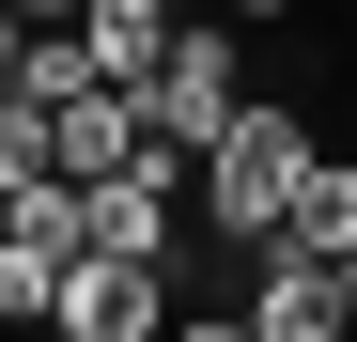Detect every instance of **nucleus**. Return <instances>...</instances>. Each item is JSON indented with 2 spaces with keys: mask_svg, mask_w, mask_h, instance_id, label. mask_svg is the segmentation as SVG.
I'll return each instance as SVG.
<instances>
[{
  "mask_svg": "<svg viewBox=\"0 0 357 342\" xmlns=\"http://www.w3.org/2000/svg\"><path fill=\"white\" fill-rule=\"evenodd\" d=\"M16 63H31V16H16V0H0V78H16Z\"/></svg>",
  "mask_w": 357,
  "mask_h": 342,
  "instance_id": "nucleus-7",
  "label": "nucleus"
},
{
  "mask_svg": "<svg viewBox=\"0 0 357 342\" xmlns=\"http://www.w3.org/2000/svg\"><path fill=\"white\" fill-rule=\"evenodd\" d=\"M311 109H280V94H249L233 125L202 140V171H187V218H202V249H264L280 218H295V187H311Z\"/></svg>",
  "mask_w": 357,
  "mask_h": 342,
  "instance_id": "nucleus-1",
  "label": "nucleus"
},
{
  "mask_svg": "<svg viewBox=\"0 0 357 342\" xmlns=\"http://www.w3.org/2000/svg\"><path fill=\"white\" fill-rule=\"evenodd\" d=\"M326 280H342V327H357V249H342V265H326Z\"/></svg>",
  "mask_w": 357,
  "mask_h": 342,
  "instance_id": "nucleus-9",
  "label": "nucleus"
},
{
  "mask_svg": "<svg viewBox=\"0 0 357 342\" xmlns=\"http://www.w3.org/2000/svg\"><path fill=\"white\" fill-rule=\"evenodd\" d=\"M140 109H155V140H171V156H202V140L233 125V109H249V16H218V0H202V16L155 47Z\"/></svg>",
  "mask_w": 357,
  "mask_h": 342,
  "instance_id": "nucleus-2",
  "label": "nucleus"
},
{
  "mask_svg": "<svg viewBox=\"0 0 357 342\" xmlns=\"http://www.w3.org/2000/svg\"><path fill=\"white\" fill-rule=\"evenodd\" d=\"M47 327H63V342H171V327H187V296H171L155 249H78Z\"/></svg>",
  "mask_w": 357,
  "mask_h": 342,
  "instance_id": "nucleus-3",
  "label": "nucleus"
},
{
  "mask_svg": "<svg viewBox=\"0 0 357 342\" xmlns=\"http://www.w3.org/2000/svg\"><path fill=\"white\" fill-rule=\"evenodd\" d=\"M280 234H295V249H326V265L357 249V156H311V187H295V218H280Z\"/></svg>",
  "mask_w": 357,
  "mask_h": 342,
  "instance_id": "nucleus-5",
  "label": "nucleus"
},
{
  "mask_svg": "<svg viewBox=\"0 0 357 342\" xmlns=\"http://www.w3.org/2000/svg\"><path fill=\"white\" fill-rule=\"evenodd\" d=\"M47 311H63V265H47V249H16V234H0V327H47Z\"/></svg>",
  "mask_w": 357,
  "mask_h": 342,
  "instance_id": "nucleus-6",
  "label": "nucleus"
},
{
  "mask_svg": "<svg viewBox=\"0 0 357 342\" xmlns=\"http://www.w3.org/2000/svg\"><path fill=\"white\" fill-rule=\"evenodd\" d=\"M218 16H249V31H264V16H295V0H218Z\"/></svg>",
  "mask_w": 357,
  "mask_h": 342,
  "instance_id": "nucleus-8",
  "label": "nucleus"
},
{
  "mask_svg": "<svg viewBox=\"0 0 357 342\" xmlns=\"http://www.w3.org/2000/svg\"><path fill=\"white\" fill-rule=\"evenodd\" d=\"M187 31V0H78V47H93V78H155V47Z\"/></svg>",
  "mask_w": 357,
  "mask_h": 342,
  "instance_id": "nucleus-4",
  "label": "nucleus"
}]
</instances>
